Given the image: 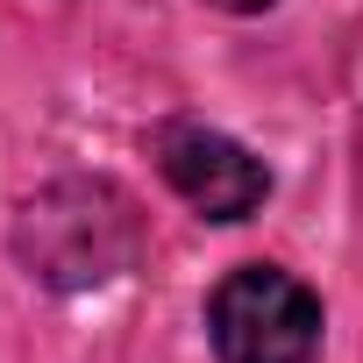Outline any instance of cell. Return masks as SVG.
I'll return each mask as SVG.
<instances>
[{
  "label": "cell",
  "instance_id": "1",
  "mask_svg": "<svg viewBox=\"0 0 363 363\" xmlns=\"http://www.w3.org/2000/svg\"><path fill=\"white\" fill-rule=\"evenodd\" d=\"M135 250H143V221H135L128 193H114L107 178H57V186L29 193L15 214V257L29 264V278H43L57 292L121 278L135 264Z\"/></svg>",
  "mask_w": 363,
  "mask_h": 363
},
{
  "label": "cell",
  "instance_id": "2",
  "mask_svg": "<svg viewBox=\"0 0 363 363\" xmlns=\"http://www.w3.org/2000/svg\"><path fill=\"white\" fill-rule=\"evenodd\" d=\"M207 335H214L221 363H313L320 299L278 264H242V271H228L214 285Z\"/></svg>",
  "mask_w": 363,
  "mask_h": 363
},
{
  "label": "cell",
  "instance_id": "3",
  "mask_svg": "<svg viewBox=\"0 0 363 363\" xmlns=\"http://www.w3.org/2000/svg\"><path fill=\"white\" fill-rule=\"evenodd\" d=\"M157 171L171 178V193L186 200L207 221H242L264 207L271 193V171L221 128H193V121H171L157 128Z\"/></svg>",
  "mask_w": 363,
  "mask_h": 363
},
{
  "label": "cell",
  "instance_id": "4",
  "mask_svg": "<svg viewBox=\"0 0 363 363\" xmlns=\"http://www.w3.org/2000/svg\"><path fill=\"white\" fill-rule=\"evenodd\" d=\"M214 8H228V15H264L271 0H214Z\"/></svg>",
  "mask_w": 363,
  "mask_h": 363
}]
</instances>
